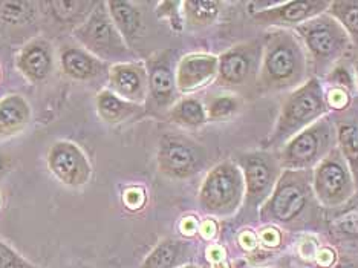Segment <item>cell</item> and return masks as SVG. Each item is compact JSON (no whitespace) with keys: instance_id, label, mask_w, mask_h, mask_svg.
I'll use <instances>...</instances> for the list:
<instances>
[{"instance_id":"obj_1","label":"cell","mask_w":358,"mask_h":268,"mask_svg":"<svg viewBox=\"0 0 358 268\" xmlns=\"http://www.w3.org/2000/svg\"><path fill=\"white\" fill-rule=\"evenodd\" d=\"M308 59L299 37L288 29L268 32L257 76L260 92H279L305 83Z\"/></svg>"},{"instance_id":"obj_2","label":"cell","mask_w":358,"mask_h":268,"mask_svg":"<svg viewBox=\"0 0 358 268\" xmlns=\"http://www.w3.org/2000/svg\"><path fill=\"white\" fill-rule=\"evenodd\" d=\"M328 112L329 103L322 81L317 77L308 78L285 99L266 146L279 150L292 136L328 115Z\"/></svg>"},{"instance_id":"obj_3","label":"cell","mask_w":358,"mask_h":268,"mask_svg":"<svg viewBox=\"0 0 358 268\" xmlns=\"http://www.w3.org/2000/svg\"><path fill=\"white\" fill-rule=\"evenodd\" d=\"M296 32L315 76L327 77L352 45L346 31L328 13L305 22Z\"/></svg>"},{"instance_id":"obj_4","label":"cell","mask_w":358,"mask_h":268,"mask_svg":"<svg viewBox=\"0 0 358 268\" xmlns=\"http://www.w3.org/2000/svg\"><path fill=\"white\" fill-rule=\"evenodd\" d=\"M313 170H285L270 195L260 216L265 221L289 224L302 216L313 206L314 192L311 184Z\"/></svg>"},{"instance_id":"obj_5","label":"cell","mask_w":358,"mask_h":268,"mask_svg":"<svg viewBox=\"0 0 358 268\" xmlns=\"http://www.w3.org/2000/svg\"><path fill=\"white\" fill-rule=\"evenodd\" d=\"M337 148V129L329 115L317 120L279 149L278 160L285 170H311Z\"/></svg>"},{"instance_id":"obj_6","label":"cell","mask_w":358,"mask_h":268,"mask_svg":"<svg viewBox=\"0 0 358 268\" xmlns=\"http://www.w3.org/2000/svg\"><path fill=\"white\" fill-rule=\"evenodd\" d=\"M245 198V183L241 167L231 161L221 162L210 174L202 184L199 202L204 210L216 215L234 212Z\"/></svg>"},{"instance_id":"obj_7","label":"cell","mask_w":358,"mask_h":268,"mask_svg":"<svg viewBox=\"0 0 358 268\" xmlns=\"http://www.w3.org/2000/svg\"><path fill=\"white\" fill-rule=\"evenodd\" d=\"M311 184L315 199L324 207L345 204L357 190L351 169L338 148H334L313 169Z\"/></svg>"},{"instance_id":"obj_8","label":"cell","mask_w":358,"mask_h":268,"mask_svg":"<svg viewBox=\"0 0 358 268\" xmlns=\"http://www.w3.org/2000/svg\"><path fill=\"white\" fill-rule=\"evenodd\" d=\"M239 166L245 183V206L262 207L282 175L278 157L268 152H251L239 158Z\"/></svg>"},{"instance_id":"obj_9","label":"cell","mask_w":358,"mask_h":268,"mask_svg":"<svg viewBox=\"0 0 358 268\" xmlns=\"http://www.w3.org/2000/svg\"><path fill=\"white\" fill-rule=\"evenodd\" d=\"M76 36L81 43L99 55L113 57L126 52L124 38L112 22L109 11H106V3L96 5L91 17L76 31Z\"/></svg>"},{"instance_id":"obj_10","label":"cell","mask_w":358,"mask_h":268,"mask_svg":"<svg viewBox=\"0 0 358 268\" xmlns=\"http://www.w3.org/2000/svg\"><path fill=\"white\" fill-rule=\"evenodd\" d=\"M262 45L248 43L231 48L219 57L217 77L221 86H242L259 76Z\"/></svg>"},{"instance_id":"obj_11","label":"cell","mask_w":358,"mask_h":268,"mask_svg":"<svg viewBox=\"0 0 358 268\" xmlns=\"http://www.w3.org/2000/svg\"><path fill=\"white\" fill-rule=\"evenodd\" d=\"M329 3L331 2H328V0L283 2L270 8H260L253 14V19L257 25L262 27H273L278 29H285L289 27L299 28L305 22L327 13Z\"/></svg>"},{"instance_id":"obj_12","label":"cell","mask_w":358,"mask_h":268,"mask_svg":"<svg viewBox=\"0 0 358 268\" xmlns=\"http://www.w3.org/2000/svg\"><path fill=\"white\" fill-rule=\"evenodd\" d=\"M162 174L172 178H187L198 172L202 164L201 150L181 140H164L158 155Z\"/></svg>"},{"instance_id":"obj_13","label":"cell","mask_w":358,"mask_h":268,"mask_svg":"<svg viewBox=\"0 0 358 268\" xmlns=\"http://www.w3.org/2000/svg\"><path fill=\"white\" fill-rule=\"evenodd\" d=\"M50 167L66 184H81L87 180L89 166L76 144L57 143L50 152Z\"/></svg>"},{"instance_id":"obj_14","label":"cell","mask_w":358,"mask_h":268,"mask_svg":"<svg viewBox=\"0 0 358 268\" xmlns=\"http://www.w3.org/2000/svg\"><path fill=\"white\" fill-rule=\"evenodd\" d=\"M219 59L210 54H190L179 62L176 69V86L179 91L189 92L204 86L217 76Z\"/></svg>"},{"instance_id":"obj_15","label":"cell","mask_w":358,"mask_h":268,"mask_svg":"<svg viewBox=\"0 0 358 268\" xmlns=\"http://www.w3.org/2000/svg\"><path fill=\"white\" fill-rule=\"evenodd\" d=\"M110 81L115 91L130 103L143 101L149 87V77L140 64L123 63L112 68Z\"/></svg>"},{"instance_id":"obj_16","label":"cell","mask_w":358,"mask_h":268,"mask_svg":"<svg viewBox=\"0 0 358 268\" xmlns=\"http://www.w3.org/2000/svg\"><path fill=\"white\" fill-rule=\"evenodd\" d=\"M337 129V148L346 160L358 190V123L354 118H338Z\"/></svg>"},{"instance_id":"obj_17","label":"cell","mask_w":358,"mask_h":268,"mask_svg":"<svg viewBox=\"0 0 358 268\" xmlns=\"http://www.w3.org/2000/svg\"><path fill=\"white\" fill-rule=\"evenodd\" d=\"M176 76L164 60L152 64L149 72V91L153 101L164 106L173 100L176 91Z\"/></svg>"},{"instance_id":"obj_18","label":"cell","mask_w":358,"mask_h":268,"mask_svg":"<svg viewBox=\"0 0 358 268\" xmlns=\"http://www.w3.org/2000/svg\"><path fill=\"white\" fill-rule=\"evenodd\" d=\"M29 108L20 95H10L0 101V134H13L27 125Z\"/></svg>"},{"instance_id":"obj_19","label":"cell","mask_w":358,"mask_h":268,"mask_svg":"<svg viewBox=\"0 0 358 268\" xmlns=\"http://www.w3.org/2000/svg\"><path fill=\"white\" fill-rule=\"evenodd\" d=\"M109 8L112 22L115 23L120 34L126 40H134L141 28V14L136 8L129 2H109L106 3Z\"/></svg>"},{"instance_id":"obj_20","label":"cell","mask_w":358,"mask_h":268,"mask_svg":"<svg viewBox=\"0 0 358 268\" xmlns=\"http://www.w3.org/2000/svg\"><path fill=\"white\" fill-rule=\"evenodd\" d=\"M62 64L69 76L80 80L91 78L99 74L101 69L100 62H96L94 57L85 51L76 50V48H69L62 54Z\"/></svg>"},{"instance_id":"obj_21","label":"cell","mask_w":358,"mask_h":268,"mask_svg":"<svg viewBox=\"0 0 358 268\" xmlns=\"http://www.w3.org/2000/svg\"><path fill=\"white\" fill-rule=\"evenodd\" d=\"M20 69L32 80H42L51 69V54L42 45H29L20 55Z\"/></svg>"},{"instance_id":"obj_22","label":"cell","mask_w":358,"mask_h":268,"mask_svg":"<svg viewBox=\"0 0 358 268\" xmlns=\"http://www.w3.org/2000/svg\"><path fill=\"white\" fill-rule=\"evenodd\" d=\"M327 13L340 23L351 42L358 46V0H334Z\"/></svg>"},{"instance_id":"obj_23","label":"cell","mask_w":358,"mask_h":268,"mask_svg":"<svg viewBox=\"0 0 358 268\" xmlns=\"http://www.w3.org/2000/svg\"><path fill=\"white\" fill-rule=\"evenodd\" d=\"M96 104H99L101 117L110 121V123H117V121L130 117L138 109L135 103L120 99L118 95L109 91H104L99 95V101H96Z\"/></svg>"},{"instance_id":"obj_24","label":"cell","mask_w":358,"mask_h":268,"mask_svg":"<svg viewBox=\"0 0 358 268\" xmlns=\"http://www.w3.org/2000/svg\"><path fill=\"white\" fill-rule=\"evenodd\" d=\"M170 117L176 123L189 127H198L206 123L207 120V111L202 106L199 100L194 99H185L176 103L172 112H170Z\"/></svg>"},{"instance_id":"obj_25","label":"cell","mask_w":358,"mask_h":268,"mask_svg":"<svg viewBox=\"0 0 358 268\" xmlns=\"http://www.w3.org/2000/svg\"><path fill=\"white\" fill-rule=\"evenodd\" d=\"M182 6L189 23L196 27H206L215 22L221 3L211 2V0H190V2H184Z\"/></svg>"},{"instance_id":"obj_26","label":"cell","mask_w":358,"mask_h":268,"mask_svg":"<svg viewBox=\"0 0 358 268\" xmlns=\"http://www.w3.org/2000/svg\"><path fill=\"white\" fill-rule=\"evenodd\" d=\"M181 246L176 241H164L145 259L141 268H172L179 256Z\"/></svg>"},{"instance_id":"obj_27","label":"cell","mask_w":358,"mask_h":268,"mask_svg":"<svg viewBox=\"0 0 358 268\" xmlns=\"http://www.w3.org/2000/svg\"><path fill=\"white\" fill-rule=\"evenodd\" d=\"M32 6L34 3L29 2H0V20L10 25L28 22L34 14Z\"/></svg>"},{"instance_id":"obj_28","label":"cell","mask_w":358,"mask_h":268,"mask_svg":"<svg viewBox=\"0 0 358 268\" xmlns=\"http://www.w3.org/2000/svg\"><path fill=\"white\" fill-rule=\"evenodd\" d=\"M52 8L54 15L59 20L71 22L76 20V17L83 14V11L89 6H94L92 2H50L48 3Z\"/></svg>"},{"instance_id":"obj_29","label":"cell","mask_w":358,"mask_h":268,"mask_svg":"<svg viewBox=\"0 0 358 268\" xmlns=\"http://www.w3.org/2000/svg\"><path fill=\"white\" fill-rule=\"evenodd\" d=\"M239 108V101L234 99V97L225 95V97H217L213 101L210 103L207 115L213 120H221L230 117Z\"/></svg>"},{"instance_id":"obj_30","label":"cell","mask_w":358,"mask_h":268,"mask_svg":"<svg viewBox=\"0 0 358 268\" xmlns=\"http://www.w3.org/2000/svg\"><path fill=\"white\" fill-rule=\"evenodd\" d=\"M324 78H327V81H329L334 87L341 89V91H354L357 86L352 74L345 66H336Z\"/></svg>"},{"instance_id":"obj_31","label":"cell","mask_w":358,"mask_h":268,"mask_svg":"<svg viewBox=\"0 0 358 268\" xmlns=\"http://www.w3.org/2000/svg\"><path fill=\"white\" fill-rule=\"evenodd\" d=\"M23 261L14 251L0 242V268H23Z\"/></svg>"},{"instance_id":"obj_32","label":"cell","mask_w":358,"mask_h":268,"mask_svg":"<svg viewBox=\"0 0 358 268\" xmlns=\"http://www.w3.org/2000/svg\"><path fill=\"white\" fill-rule=\"evenodd\" d=\"M159 6H161L159 14L170 17V22H172L173 28H181V20H178L176 15L179 14L178 8L182 6V3H179V2H162V3H159Z\"/></svg>"},{"instance_id":"obj_33","label":"cell","mask_w":358,"mask_h":268,"mask_svg":"<svg viewBox=\"0 0 358 268\" xmlns=\"http://www.w3.org/2000/svg\"><path fill=\"white\" fill-rule=\"evenodd\" d=\"M355 85H357V89H358V60H357V64H355Z\"/></svg>"},{"instance_id":"obj_34","label":"cell","mask_w":358,"mask_h":268,"mask_svg":"<svg viewBox=\"0 0 358 268\" xmlns=\"http://www.w3.org/2000/svg\"><path fill=\"white\" fill-rule=\"evenodd\" d=\"M0 170H2V158H0Z\"/></svg>"},{"instance_id":"obj_35","label":"cell","mask_w":358,"mask_h":268,"mask_svg":"<svg viewBox=\"0 0 358 268\" xmlns=\"http://www.w3.org/2000/svg\"><path fill=\"white\" fill-rule=\"evenodd\" d=\"M184 268H196V267H192V265H190V267H184Z\"/></svg>"},{"instance_id":"obj_36","label":"cell","mask_w":358,"mask_h":268,"mask_svg":"<svg viewBox=\"0 0 358 268\" xmlns=\"http://www.w3.org/2000/svg\"><path fill=\"white\" fill-rule=\"evenodd\" d=\"M0 206H2V197H0Z\"/></svg>"}]
</instances>
